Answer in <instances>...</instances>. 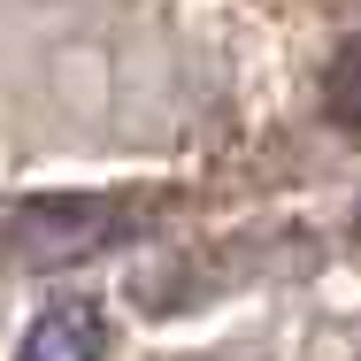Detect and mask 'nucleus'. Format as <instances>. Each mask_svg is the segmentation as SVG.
Wrapping results in <instances>:
<instances>
[{
    "instance_id": "obj_1",
    "label": "nucleus",
    "mask_w": 361,
    "mask_h": 361,
    "mask_svg": "<svg viewBox=\"0 0 361 361\" xmlns=\"http://www.w3.org/2000/svg\"><path fill=\"white\" fill-rule=\"evenodd\" d=\"M139 231V200L123 192H39L0 223V254L16 269H77Z\"/></svg>"
},
{
    "instance_id": "obj_2",
    "label": "nucleus",
    "mask_w": 361,
    "mask_h": 361,
    "mask_svg": "<svg viewBox=\"0 0 361 361\" xmlns=\"http://www.w3.org/2000/svg\"><path fill=\"white\" fill-rule=\"evenodd\" d=\"M100 346H108L100 307H92V300H54V307L23 331L16 361H100Z\"/></svg>"
},
{
    "instance_id": "obj_3",
    "label": "nucleus",
    "mask_w": 361,
    "mask_h": 361,
    "mask_svg": "<svg viewBox=\"0 0 361 361\" xmlns=\"http://www.w3.org/2000/svg\"><path fill=\"white\" fill-rule=\"evenodd\" d=\"M323 100H331L338 131H354V139H361V39H346V47L331 54V70H323Z\"/></svg>"
},
{
    "instance_id": "obj_4",
    "label": "nucleus",
    "mask_w": 361,
    "mask_h": 361,
    "mask_svg": "<svg viewBox=\"0 0 361 361\" xmlns=\"http://www.w3.org/2000/svg\"><path fill=\"white\" fill-rule=\"evenodd\" d=\"M354 238H361V208H354Z\"/></svg>"
}]
</instances>
